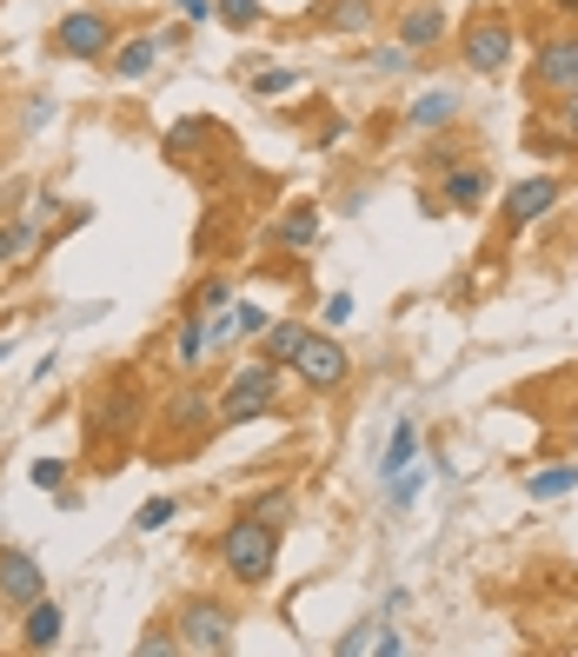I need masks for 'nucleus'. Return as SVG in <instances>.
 <instances>
[{
  "mask_svg": "<svg viewBox=\"0 0 578 657\" xmlns=\"http://www.w3.org/2000/svg\"><path fill=\"white\" fill-rule=\"evenodd\" d=\"M566 126H572V140H578V93L566 100Z\"/></svg>",
  "mask_w": 578,
  "mask_h": 657,
  "instance_id": "32",
  "label": "nucleus"
},
{
  "mask_svg": "<svg viewBox=\"0 0 578 657\" xmlns=\"http://www.w3.org/2000/svg\"><path fill=\"white\" fill-rule=\"evenodd\" d=\"M552 7H559V13H578V0H552Z\"/></svg>",
  "mask_w": 578,
  "mask_h": 657,
  "instance_id": "33",
  "label": "nucleus"
},
{
  "mask_svg": "<svg viewBox=\"0 0 578 657\" xmlns=\"http://www.w3.org/2000/svg\"><path fill=\"white\" fill-rule=\"evenodd\" d=\"M53 47H60L67 60H100V53L113 47V20L93 13V7H80V13H67V20L53 27Z\"/></svg>",
  "mask_w": 578,
  "mask_h": 657,
  "instance_id": "5",
  "label": "nucleus"
},
{
  "mask_svg": "<svg viewBox=\"0 0 578 657\" xmlns=\"http://www.w3.org/2000/svg\"><path fill=\"white\" fill-rule=\"evenodd\" d=\"M206 412H213V406H206V399H180V406H173V419H180V425H200V419H206Z\"/></svg>",
  "mask_w": 578,
  "mask_h": 657,
  "instance_id": "29",
  "label": "nucleus"
},
{
  "mask_svg": "<svg viewBox=\"0 0 578 657\" xmlns=\"http://www.w3.org/2000/svg\"><path fill=\"white\" fill-rule=\"evenodd\" d=\"M273 399H280V366L253 359V366H240L233 386L220 392V425H253V419L273 412Z\"/></svg>",
  "mask_w": 578,
  "mask_h": 657,
  "instance_id": "2",
  "label": "nucleus"
},
{
  "mask_svg": "<svg viewBox=\"0 0 578 657\" xmlns=\"http://www.w3.org/2000/svg\"><path fill=\"white\" fill-rule=\"evenodd\" d=\"M213 13H220L233 33H246V27H260V13H266V7H260V0H213Z\"/></svg>",
  "mask_w": 578,
  "mask_h": 657,
  "instance_id": "21",
  "label": "nucleus"
},
{
  "mask_svg": "<svg viewBox=\"0 0 578 657\" xmlns=\"http://www.w3.org/2000/svg\"><path fill=\"white\" fill-rule=\"evenodd\" d=\"M533 86L546 93H578V33H559L533 53Z\"/></svg>",
  "mask_w": 578,
  "mask_h": 657,
  "instance_id": "7",
  "label": "nucleus"
},
{
  "mask_svg": "<svg viewBox=\"0 0 578 657\" xmlns=\"http://www.w3.org/2000/svg\"><path fill=\"white\" fill-rule=\"evenodd\" d=\"M453 113H459V100H453L446 86H433V93H419V100L406 106V120H413V126H446Z\"/></svg>",
  "mask_w": 578,
  "mask_h": 657,
  "instance_id": "15",
  "label": "nucleus"
},
{
  "mask_svg": "<svg viewBox=\"0 0 578 657\" xmlns=\"http://www.w3.org/2000/svg\"><path fill=\"white\" fill-rule=\"evenodd\" d=\"M273 558H280V532L266 519H233L220 532V565L233 585H266L273 578Z\"/></svg>",
  "mask_w": 578,
  "mask_h": 657,
  "instance_id": "1",
  "label": "nucleus"
},
{
  "mask_svg": "<svg viewBox=\"0 0 578 657\" xmlns=\"http://www.w3.org/2000/svg\"><path fill=\"white\" fill-rule=\"evenodd\" d=\"M33 598H47V578H40L33 552H0V605L27 612Z\"/></svg>",
  "mask_w": 578,
  "mask_h": 657,
  "instance_id": "9",
  "label": "nucleus"
},
{
  "mask_svg": "<svg viewBox=\"0 0 578 657\" xmlns=\"http://www.w3.org/2000/svg\"><path fill=\"white\" fill-rule=\"evenodd\" d=\"M413 452H419V425H413V419H399V425H393V445H386V459H379V472H386V479H399V472L413 465Z\"/></svg>",
  "mask_w": 578,
  "mask_h": 657,
  "instance_id": "16",
  "label": "nucleus"
},
{
  "mask_svg": "<svg viewBox=\"0 0 578 657\" xmlns=\"http://www.w3.org/2000/svg\"><path fill=\"white\" fill-rule=\"evenodd\" d=\"M226 299H233V292H226V279H206V286H200V312H220Z\"/></svg>",
  "mask_w": 578,
  "mask_h": 657,
  "instance_id": "27",
  "label": "nucleus"
},
{
  "mask_svg": "<svg viewBox=\"0 0 578 657\" xmlns=\"http://www.w3.org/2000/svg\"><path fill=\"white\" fill-rule=\"evenodd\" d=\"M466 66L486 73V80L513 66V20H506V13H479V20L466 27Z\"/></svg>",
  "mask_w": 578,
  "mask_h": 657,
  "instance_id": "4",
  "label": "nucleus"
},
{
  "mask_svg": "<svg viewBox=\"0 0 578 657\" xmlns=\"http://www.w3.org/2000/svg\"><path fill=\"white\" fill-rule=\"evenodd\" d=\"M273 233H280L286 246H313V239H320V206H293Z\"/></svg>",
  "mask_w": 578,
  "mask_h": 657,
  "instance_id": "19",
  "label": "nucleus"
},
{
  "mask_svg": "<svg viewBox=\"0 0 578 657\" xmlns=\"http://www.w3.org/2000/svg\"><path fill=\"white\" fill-rule=\"evenodd\" d=\"M552 206H559V179H552V173L519 179V186L506 193V226H513V233H526V226H533V219H546Z\"/></svg>",
  "mask_w": 578,
  "mask_h": 657,
  "instance_id": "8",
  "label": "nucleus"
},
{
  "mask_svg": "<svg viewBox=\"0 0 578 657\" xmlns=\"http://www.w3.org/2000/svg\"><path fill=\"white\" fill-rule=\"evenodd\" d=\"M306 332H313V326H300V319L266 326V352H260V359H266V366H293V359H300V346H306Z\"/></svg>",
  "mask_w": 578,
  "mask_h": 657,
  "instance_id": "13",
  "label": "nucleus"
},
{
  "mask_svg": "<svg viewBox=\"0 0 578 657\" xmlns=\"http://www.w3.org/2000/svg\"><path fill=\"white\" fill-rule=\"evenodd\" d=\"M180 651V638H166V632H153V638H140V657H173Z\"/></svg>",
  "mask_w": 578,
  "mask_h": 657,
  "instance_id": "28",
  "label": "nucleus"
},
{
  "mask_svg": "<svg viewBox=\"0 0 578 657\" xmlns=\"http://www.w3.org/2000/svg\"><path fill=\"white\" fill-rule=\"evenodd\" d=\"M300 379L313 386V392H339L346 379H353V359H346V346H333V339H320V332H306V346H300Z\"/></svg>",
  "mask_w": 578,
  "mask_h": 657,
  "instance_id": "6",
  "label": "nucleus"
},
{
  "mask_svg": "<svg viewBox=\"0 0 578 657\" xmlns=\"http://www.w3.org/2000/svg\"><path fill=\"white\" fill-rule=\"evenodd\" d=\"M486 193H493V173H486V166H453V173H446V206L479 213V206H486Z\"/></svg>",
  "mask_w": 578,
  "mask_h": 657,
  "instance_id": "11",
  "label": "nucleus"
},
{
  "mask_svg": "<svg viewBox=\"0 0 578 657\" xmlns=\"http://www.w3.org/2000/svg\"><path fill=\"white\" fill-rule=\"evenodd\" d=\"M173 7H180L186 20H206V13H213V0H173Z\"/></svg>",
  "mask_w": 578,
  "mask_h": 657,
  "instance_id": "31",
  "label": "nucleus"
},
{
  "mask_svg": "<svg viewBox=\"0 0 578 657\" xmlns=\"http://www.w3.org/2000/svg\"><path fill=\"white\" fill-rule=\"evenodd\" d=\"M153 60H160V33H133V40H120V53H113V73H120V80H140Z\"/></svg>",
  "mask_w": 578,
  "mask_h": 657,
  "instance_id": "12",
  "label": "nucleus"
},
{
  "mask_svg": "<svg viewBox=\"0 0 578 657\" xmlns=\"http://www.w3.org/2000/svg\"><path fill=\"white\" fill-rule=\"evenodd\" d=\"M33 485H40V492H60V485H67V465H60V459H40V465H33Z\"/></svg>",
  "mask_w": 578,
  "mask_h": 657,
  "instance_id": "26",
  "label": "nucleus"
},
{
  "mask_svg": "<svg viewBox=\"0 0 578 657\" xmlns=\"http://www.w3.org/2000/svg\"><path fill=\"white\" fill-rule=\"evenodd\" d=\"M160 525H173V499H146L133 519V532H160Z\"/></svg>",
  "mask_w": 578,
  "mask_h": 657,
  "instance_id": "24",
  "label": "nucleus"
},
{
  "mask_svg": "<svg viewBox=\"0 0 578 657\" xmlns=\"http://www.w3.org/2000/svg\"><path fill=\"white\" fill-rule=\"evenodd\" d=\"M27 246H33V226H20V219H7V226H0V266H13V259H20Z\"/></svg>",
  "mask_w": 578,
  "mask_h": 657,
  "instance_id": "22",
  "label": "nucleus"
},
{
  "mask_svg": "<svg viewBox=\"0 0 578 657\" xmlns=\"http://www.w3.org/2000/svg\"><path fill=\"white\" fill-rule=\"evenodd\" d=\"M286 86H300V73H286V66H273V73H260L253 80V93L266 100V93H286Z\"/></svg>",
  "mask_w": 578,
  "mask_h": 657,
  "instance_id": "25",
  "label": "nucleus"
},
{
  "mask_svg": "<svg viewBox=\"0 0 578 657\" xmlns=\"http://www.w3.org/2000/svg\"><path fill=\"white\" fill-rule=\"evenodd\" d=\"M446 33V13L439 7H406V20H399V47H433Z\"/></svg>",
  "mask_w": 578,
  "mask_h": 657,
  "instance_id": "14",
  "label": "nucleus"
},
{
  "mask_svg": "<svg viewBox=\"0 0 578 657\" xmlns=\"http://www.w3.org/2000/svg\"><path fill=\"white\" fill-rule=\"evenodd\" d=\"M60 632H67L60 605H53V598H33V605H27V625H20V645H27V651H53Z\"/></svg>",
  "mask_w": 578,
  "mask_h": 657,
  "instance_id": "10",
  "label": "nucleus"
},
{
  "mask_svg": "<svg viewBox=\"0 0 578 657\" xmlns=\"http://www.w3.org/2000/svg\"><path fill=\"white\" fill-rule=\"evenodd\" d=\"M526 492H533V499H566V492H578V465H546V472H533Z\"/></svg>",
  "mask_w": 578,
  "mask_h": 657,
  "instance_id": "18",
  "label": "nucleus"
},
{
  "mask_svg": "<svg viewBox=\"0 0 578 657\" xmlns=\"http://www.w3.org/2000/svg\"><path fill=\"white\" fill-rule=\"evenodd\" d=\"M346 319H353V299H346V292H333V299H326V326H346Z\"/></svg>",
  "mask_w": 578,
  "mask_h": 657,
  "instance_id": "30",
  "label": "nucleus"
},
{
  "mask_svg": "<svg viewBox=\"0 0 578 657\" xmlns=\"http://www.w3.org/2000/svg\"><path fill=\"white\" fill-rule=\"evenodd\" d=\"M266 326H273V312H266V306H253V299H240V306H233V332H266Z\"/></svg>",
  "mask_w": 578,
  "mask_h": 657,
  "instance_id": "23",
  "label": "nucleus"
},
{
  "mask_svg": "<svg viewBox=\"0 0 578 657\" xmlns=\"http://www.w3.org/2000/svg\"><path fill=\"white\" fill-rule=\"evenodd\" d=\"M206 359V312H186L180 319V372H200Z\"/></svg>",
  "mask_w": 578,
  "mask_h": 657,
  "instance_id": "17",
  "label": "nucleus"
},
{
  "mask_svg": "<svg viewBox=\"0 0 578 657\" xmlns=\"http://www.w3.org/2000/svg\"><path fill=\"white\" fill-rule=\"evenodd\" d=\"M173 632H180V651H233V612L213 598H193L173 618Z\"/></svg>",
  "mask_w": 578,
  "mask_h": 657,
  "instance_id": "3",
  "label": "nucleus"
},
{
  "mask_svg": "<svg viewBox=\"0 0 578 657\" xmlns=\"http://www.w3.org/2000/svg\"><path fill=\"white\" fill-rule=\"evenodd\" d=\"M326 27H339V33H359V27H373V0H333Z\"/></svg>",
  "mask_w": 578,
  "mask_h": 657,
  "instance_id": "20",
  "label": "nucleus"
}]
</instances>
